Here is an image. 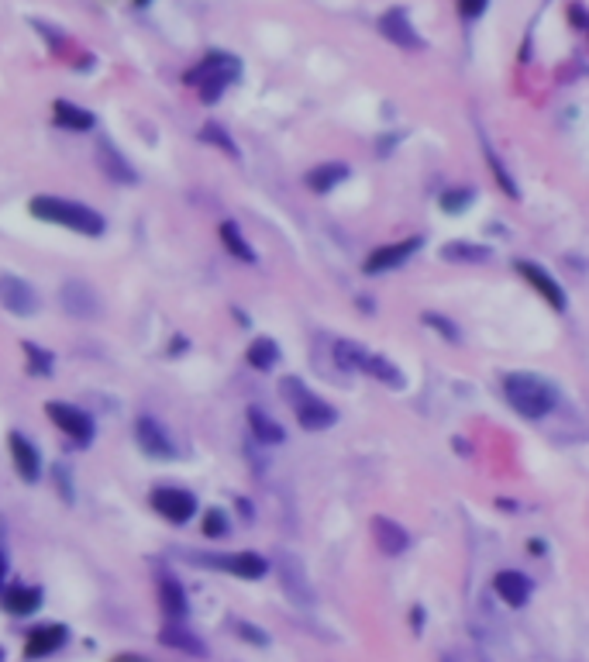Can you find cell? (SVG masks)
<instances>
[{
	"label": "cell",
	"instance_id": "cell-3",
	"mask_svg": "<svg viewBox=\"0 0 589 662\" xmlns=\"http://www.w3.org/2000/svg\"><path fill=\"white\" fill-rule=\"evenodd\" d=\"M238 73H242V66H238L234 56H228V52H211V56H203L201 63L186 73V83L201 90L203 104H214L217 97L238 79Z\"/></svg>",
	"mask_w": 589,
	"mask_h": 662
},
{
	"label": "cell",
	"instance_id": "cell-13",
	"mask_svg": "<svg viewBox=\"0 0 589 662\" xmlns=\"http://www.w3.org/2000/svg\"><path fill=\"white\" fill-rule=\"evenodd\" d=\"M135 441H139V449L149 459H172L176 456L172 439L162 431V425H159L155 418H139V421H135Z\"/></svg>",
	"mask_w": 589,
	"mask_h": 662
},
{
	"label": "cell",
	"instance_id": "cell-30",
	"mask_svg": "<svg viewBox=\"0 0 589 662\" xmlns=\"http://www.w3.org/2000/svg\"><path fill=\"white\" fill-rule=\"evenodd\" d=\"M279 363V346L273 342V338H255L252 346H248V366L252 369H259V373H265V369H273V366Z\"/></svg>",
	"mask_w": 589,
	"mask_h": 662
},
{
	"label": "cell",
	"instance_id": "cell-21",
	"mask_svg": "<svg viewBox=\"0 0 589 662\" xmlns=\"http://www.w3.org/2000/svg\"><path fill=\"white\" fill-rule=\"evenodd\" d=\"M159 642H162V646H170V648H176V652H186V656H197V659H203V656H207V646H203L193 631H186L180 621H170L166 628L159 631Z\"/></svg>",
	"mask_w": 589,
	"mask_h": 662
},
{
	"label": "cell",
	"instance_id": "cell-20",
	"mask_svg": "<svg viewBox=\"0 0 589 662\" xmlns=\"http://www.w3.org/2000/svg\"><path fill=\"white\" fill-rule=\"evenodd\" d=\"M97 162H100V170H104L110 180H118V183H135V180H139V173L131 170V162H128V159L118 152V145L108 142V139L97 145Z\"/></svg>",
	"mask_w": 589,
	"mask_h": 662
},
{
	"label": "cell",
	"instance_id": "cell-15",
	"mask_svg": "<svg viewBox=\"0 0 589 662\" xmlns=\"http://www.w3.org/2000/svg\"><path fill=\"white\" fill-rule=\"evenodd\" d=\"M379 32H383L387 42H393V46H400V48H420L424 46L418 28L410 25V15H407L403 7H393V11H387V15L379 17Z\"/></svg>",
	"mask_w": 589,
	"mask_h": 662
},
{
	"label": "cell",
	"instance_id": "cell-6",
	"mask_svg": "<svg viewBox=\"0 0 589 662\" xmlns=\"http://www.w3.org/2000/svg\"><path fill=\"white\" fill-rule=\"evenodd\" d=\"M276 569H279V584H283V594L294 600L296 607H314V586H310V576L300 555L294 552H279L276 555Z\"/></svg>",
	"mask_w": 589,
	"mask_h": 662
},
{
	"label": "cell",
	"instance_id": "cell-40",
	"mask_svg": "<svg viewBox=\"0 0 589 662\" xmlns=\"http://www.w3.org/2000/svg\"><path fill=\"white\" fill-rule=\"evenodd\" d=\"M4 569H7V563H4V555H0V580H4Z\"/></svg>",
	"mask_w": 589,
	"mask_h": 662
},
{
	"label": "cell",
	"instance_id": "cell-38",
	"mask_svg": "<svg viewBox=\"0 0 589 662\" xmlns=\"http://www.w3.org/2000/svg\"><path fill=\"white\" fill-rule=\"evenodd\" d=\"M52 473H56V483H59L62 497H66V501H73V487H69V470H66V466H56Z\"/></svg>",
	"mask_w": 589,
	"mask_h": 662
},
{
	"label": "cell",
	"instance_id": "cell-26",
	"mask_svg": "<svg viewBox=\"0 0 589 662\" xmlns=\"http://www.w3.org/2000/svg\"><path fill=\"white\" fill-rule=\"evenodd\" d=\"M480 145H482V156H486V166L493 170V180L500 183V190L511 197V201H521V190H517V183H513V176L507 173V166L500 162V156H496V149L490 145V139L480 131Z\"/></svg>",
	"mask_w": 589,
	"mask_h": 662
},
{
	"label": "cell",
	"instance_id": "cell-39",
	"mask_svg": "<svg viewBox=\"0 0 589 662\" xmlns=\"http://www.w3.org/2000/svg\"><path fill=\"white\" fill-rule=\"evenodd\" d=\"M118 662H149V659H141V656H121Z\"/></svg>",
	"mask_w": 589,
	"mask_h": 662
},
{
	"label": "cell",
	"instance_id": "cell-29",
	"mask_svg": "<svg viewBox=\"0 0 589 662\" xmlns=\"http://www.w3.org/2000/svg\"><path fill=\"white\" fill-rule=\"evenodd\" d=\"M441 259H449V263H486L490 249L476 245V242H449V245H441Z\"/></svg>",
	"mask_w": 589,
	"mask_h": 662
},
{
	"label": "cell",
	"instance_id": "cell-24",
	"mask_svg": "<svg viewBox=\"0 0 589 662\" xmlns=\"http://www.w3.org/2000/svg\"><path fill=\"white\" fill-rule=\"evenodd\" d=\"M52 121L59 128H69V131H90L97 118H93L87 108H77V104H69V100H56V104H52Z\"/></svg>",
	"mask_w": 589,
	"mask_h": 662
},
{
	"label": "cell",
	"instance_id": "cell-35",
	"mask_svg": "<svg viewBox=\"0 0 589 662\" xmlns=\"http://www.w3.org/2000/svg\"><path fill=\"white\" fill-rule=\"evenodd\" d=\"M25 356L31 359V373H38V377H52V356L42 352L38 346H25Z\"/></svg>",
	"mask_w": 589,
	"mask_h": 662
},
{
	"label": "cell",
	"instance_id": "cell-37",
	"mask_svg": "<svg viewBox=\"0 0 589 662\" xmlns=\"http://www.w3.org/2000/svg\"><path fill=\"white\" fill-rule=\"evenodd\" d=\"M486 4H490V0H459V11H462L465 21H476V17L486 11Z\"/></svg>",
	"mask_w": 589,
	"mask_h": 662
},
{
	"label": "cell",
	"instance_id": "cell-32",
	"mask_svg": "<svg viewBox=\"0 0 589 662\" xmlns=\"http://www.w3.org/2000/svg\"><path fill=\"white\" fill-rule=\"evenodd\" d=\"M201 139H203V142L217 145L221 152H228V156H232V159H238V145H234V139H232V135H228V131H224V128H221V125H214V121H211V125H203Z\"/></svg>",
	"mask_w": 589,
	"mask_h": 662
},
{
	"label": "cell",
	"instance_id": "cell-5",
	"mask_svg": "<svg viewBox=\"0 0 589 662\" xmlns=\"http://www.w3.org/2000/svg\"><path fill=\"white\" fill-rule=\"evenodd\" d=\"M335 363L345 369V373H366V377L379 379V383H387V387H403V373L397 366L383 359V356H376L369 348H362L358 342L352 338H341L335 342Z\"/></svg>",
	"mask_w": 589,
	"mask_h": 662
},
{
	"label": "cell",
	"instance_id": "cell-7",
	"mask_svg": "<svg viewBox=\"0 0 589 662\" xmlns=\"http://www.w3.org/2000/svg\"><path fill=\"white\" fill-rule=\"evenodd\" d=\"M197 566H211V569H224L232 576H242V580H263L269 573V563H265L259 552H234V555H193Z\"/></svg>",
	"mask_w": 589,
	"mask_h": 662
},
{
	"label": "cell",
	"instance_id": "cell-28",
	"mask_svg": "<svg viewBox=\"0 0 589 662\" xmlns=\"http://www.w3.org/2000/svg\"><path fill=\"white\" fill-rule=\"evenodd\" d=\"M217 235H221V242H224V249L238 259V263H255V253H252V245L245 242V235H242V228L234 224V221H221V228H217Z\"/></svg>",
	"mask_w": 589,
	"mask_h": 662
},
{
	"label": "cell",
	"instance_id": "cell-17",
	"mask_svg": "<svg viewBox=\"0 0 589 662\" xmlns=\"http://www.w3.org/2000/svg\"><path fill=\"white\" fill-rule=\"evenodd\" d=\"M66 638H69L66 625H42V628H35L28 635V642H25V659H46V656H52V652H59L66 646Z\"/></svg>",
	"mask_w": 589,
	"mask_h": 662
},
{
	"label": "cell",
	"instance_id": "cell-14",
	"mask_svg": "<svg viewBox=\"0 0 589 662\" xmlns=\"http://www.w3.org/2000/svg\"><path fill=\"white\" fill-rule=\"evenodd\" d=\"M517 273L524 276L527 284L534 286L538 294L544 297V304L548 307H555V311H565V290H562V284H555V276L548 273L544 266H538V263H517Z\"/></svg>",
	"mask_w": 589,
	"mask_h": 662
},
{
	"label": "cell",
	"instance_id": "cell-34",
	"mask_svg": "<svg viewBox=\"0 0 589 662\" xmlns=\"http://www.w3.org/2000/svg\"><path fill=\"white\" fill-rule=\"evenodd\" d=\"M203 535L207 538H224L228 535V514H224V511H207V514H203Z\"/></svg>",
	"mask_w": 589,
	"mask_h": 662
},
{
	"label": "cell",
	"instance_id": "cell-12",
	"mask_svg": "<svg viewBox=\"0 0 589 662\" xmlns=\"http://www.w3.org/2000/svg\"><path fill=\"white\" fill-rule=\"evenodd\" d=\"M420 245H424V238L410 235V238H400V242H393V245H383V249H376L369 253V259L362 263V273H389V269L403 266L410 255L420 253Z\"/></svg>",
	"mask_w": 589,
	"mask_h": 662
},
{
	"label": "cell",
	"instance_id": "cell-25",
	"mask_svg": "<svg viewBox=\"0 0 589 662\" xmlns=\"http://www.w3.org/2000/svg\"><path fill=\"white\" fill-rule=\"evenodd\" d=\"M248 428H252V435L263 441V445H283L286 441V431L263 408H248Z\"/></svg>",
	"mask_w": 589,
	"mask_h": 662
},
{
	"label": "cell",
	"instance_id": "cell-41",
	"mask_svg": "<svg viewBox=\"0 0 589 662\" xmlns=\"http://www.w3.org/2000/svg\"><path fill=\"white\" fill-rule=\"evenodd\" d=\"M0 659H4V652H0Z\"/></svg>",
	"mask_w": 589,
	"mask_h": 662
},
{
	"label": "cell",
	"instance_id": "cell-27",
	"mask_svg": "<svg viewBox=\"0 0 589 662\" xmlns=\"http://www.w3.org/2000/svg\"><path fill=\"white\" fill-rule=\"evenodd\" d=\"M348 176V166L345 162H325V166H314L307 173V187L314 193H327V190H335Z\"/></svg>",
	"mask_w": 589,
	"mask_h": 662
},
{
	"label": "cell",
	"instance_id": "cell-18",
	"mask_svg": "<svg viewBox=\"0 0 589 662\" xmlns=\"http://www.w3.org/2000/svg\"><path fill=\"white\" fill-rule=\"evenodd\" d=\"M493 590L507 607H524L527 597H531V580L517 569H500L493 576Z\"/></svg>",
	"mask_w": 589,
	"mask_h": 662
},
{
	"label": "cell",
	"instance_id": "cell-22",
	"mask_svg": "<svg viewBox=\"0 0 589 662\" xmlns=\"http://www.w3.org/2000/svg\"><path fill=\"white\" fill-rule=\"evenodd\" d=\"M38 607H42V590H38V586L17 584V586H7V590H4V611H7V615L25 617V615H35Z\"/></svg>",
	"mask_w": 589,
	"mask_h": 662
},
{
	"label": "cell",
	"instance_id": "cell-1",
	"mask_svg": "<svg viewBox=\"0 0 589 662\" xmlns=\"http://www.w3.org/2000/svg\"><path fill=\"white\" fill-rule=\"evenodd\" d=\"M31 218L38 221H48V224H59V228H69V232H79V235H104V228H108V221L100 218L93 207L79 204V201H69V197H35L28 204Z\"/></svg>",
	"mask_w": 589,
	"mask_h": 662
},
{
	"label": "cell",
	"instance_id": "cell-9",
	"mask_svg": "<svg viewBox=\"0 0 589 662\" xmlns=\"http://www.w3.org/2000/svg\"><path fill=\"white\" fill-rule=\"evenodd\" d=\"M46 414L48 421L59 428L62 435H69L77 445H90L93 441V421L87 410L73 408V404H62V400H48Z\"/></svg>",
	"mask_w": 589,
	"mask_h": 662
},
{
	"label": "cell",
	"instance_id": "cell-33",
	"mask_svg": "<svg viewBox=\"0 0 589 662\" xmlns=\"http://www.w3.org/2000/svg\"><path fill=\"white\" fill-rule=\"evenodd\" d=\"M420 321L428 325V328H434L445 342H462V331H459V325L455 321H449V317L434 315V311H428V315H420Z\"/></svg>",
	"mask_w": 589,
	"mask_h": 662
},
{
	"label": "cell",
	"instance_id": "cell-2",
	"mask_svg": "<svg viewBox=\"0 0 589 662\" xmlns=\"http://www.w3.org/2000/svg\"><path fill=\"white\" fill-rule=\"evenodd\" d=\"M503 397L521 418L542 421L548 410L555 408V387L534 373H507L503 377Z\"/></svg>",
	"mask_w": 589,
	"mask_h": 662
},
{
	"label": "cell",
	"instance_id": "cell-16",
	"mask_svg": "<svg viewBox=\"0 0 589 662\" xmlns=\"http://www.w3.org/2000/svg\"><path fill=\"white\" fill-rule=\"evenodd\" d=\"M372 528V542H376V549L383 552V555H403L407 545H410V535L403 532V524H397L393 518H383V514H376L369 521Z\"/></svg>",
	"mask_w": 589,
	"mask_h": 662
},
{
	"label": "cell",
	"instance_id": "cell-23",
	"mask_svg": "<svg viewBox=\"0 0 589 662\" xmlns=\"http://www.w3.org/2000/svg\"><path fill=\"white\" fill-rule=\"evenodd\" d=\"M159 604H162V615L170 617V621H183L186 611H190L183 586L176 584L170 573H162V576H159Z\"/></svg>",
	"mask_w": 589,
	"mask_h": 662
},
{
	"label": "cell",
	"instance_id": "cell-19",
	"mask_svg": "<svg viewBox=\"0 0 589 662\" xmlns=\"http://www.w3.org/2000/svg\"><path fill=\"white\" fill-rule=\"evenodd\" d=\"M7 445H11V459H15V470L17 476L25 480V483H35L38 480V473H42V459H38V449L31 445L21 431H11V439H7Z\"/></svg>",
	"mask_w": 589,
	"mask_h": 662
},
{
	"label": "cell",
	"instance_id": "cell-4",
	"mask_svg": "<svg viewBox=\"0 0 589 662\" xmlns=\"http://www.w3.org/2000/svg\"><path fill=\"white\" fill-rule=\"evenodd\" d=\"M279 390L286 397V404L294 408L300 428H307V431H327V428L338 421V410L331 408L327 400H321L317 394H310L307 387H304V379L286 377L279 383Z\"/></svg>",
	"mask_w": 589,
	"mask_h": 662
},
{
	"label": "cell",
	"instance_id": "cell-11",
	"mask_svg": "<svg viewBox=\"0 0 589 662\" xmlns=\"http://www.w3.org/2000/svg\"><path fill=\"white\" fill-rule=\"evenodd\" d=\"M152 507L172 524H186L197 511V497L183 487H155L152 490Z\"/></svg>",
	"mask_w": 589,
	"mask_h": 662
},
{
	"label": "cell",
	"instance_id": "cell-10",
	"mask_svg": "<svg viewBox=\"0 0 589 662\" xmlns=\"http://www.w3.org/2000/svg\"><path fill=\"white\" fill-rule=\"evenodd\" d=\"M0 304H4V311H11L17 317L38 315L35 286L28 280H21V276H11V273H0Z\"/></svg>",
	"mask_w": 589,
	"mask_h": 662
},
{
	"label": "cell",
	"instance_id": "cell-31",
	"mask_svg": "<svg viewBox=\"0 0 589 662\" xmlns=\"http://www.w3.org/2000/svg\"><path fill=\"white\" fill-rule=\"evenodd\" d=\"M472 201H476V190L472 187H451L441 193V211H445V214H462Z\"/></svg>",
	"mask_w": 589,
	"mask_h": 662
},
{
	"label": "cell",
	"instance_id": "cell-36",
	"mask_svg": "<svg viewBox=\"0 0 589 662\" xmlns=\"http://www.w3.org/2000/svg\"><path fill=\"white\" fill-rule=\"evenodd\" d=\"M234 631L245 638V642H252V646H269V638H265L263 628H255V625H248V621H234Z\"/></svg>",
	"mask_w": 589,
	"mask_h": 662
},
{
	"label": "cell",
	"instance_id": "cell-8",
	"mask_svg": "<svg viewBox=\"0 0 589 662\" xmlns=\"http://www.w3.org/2000/svg\"><path fill=\"white\" fill-rule=\"evenodd\" d=\"M62 311L69 317H79V321H97L104 304H100V294L93 290L87 280H66L59 290Z\"/></svg>",
	"mask_w": 589,
	"mask_h": 662
}]
</instances>
